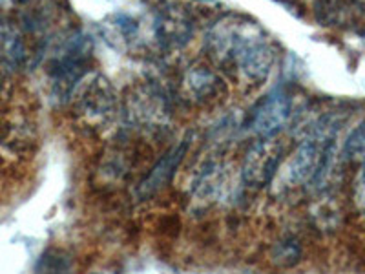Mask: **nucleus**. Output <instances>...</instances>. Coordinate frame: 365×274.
I'll return each mask as SVG.
<instances>
[{"instance_id": "1", "label": "nucleus", "mask_w": 365, "mask_h": 274, "mask_svg": "<svg viewBox=\"0 0 365 274\" xmlns=\"http://www.w3.org/2000/svg\"><path fill=\"white\" fill-rule=\"evenodd\" d=\"M207 46L225 70L236 71L254 84L269 77L276 61V50L267 35L259 26L249 21L230 19L217 22L208 31Z\"/></svg>"}, {"instance_id": "2", "label": "nucleus", "mask_w": 365, "mask_h": 274, "mask_svg": "<svg viewBox=\"0 0 365 274\" xmlns=\"http://www.w3.org/2000/svg\"><path fill=\"white\" fill-rule=\"evenodd\" d=\"M283 146L274 137H267L252 146L241 166V179L250 188H265L282 165Z\"/></svg>"}, {"instance_id": "3", "label": "nucleus", "mask_w": 365, "mask_h": 274, "mask_svg": "<svg viewBox=\"0 0 365 274\" xmlns=\"http://www.w3.org/2000/svg\"><path fill=\"white\" fill-rule=\"evenodd\" d=\"M192 34L194 22L185 9L163 8L152 17V35L161 48H181Z\"/></svg>"}, {"instance_id": "4", "label": "nucleus", "mask_w": 365, "mask_h": 274, "mask_svg": "<svg viewBox=\"0 0 365 274\" xmlns=\"http://www.w3.org/2000/svg\"><path fill=\"white\" fill-rule=\"evenodd\" d=\"M291 117V97L285 91H272L265 97L259 106L254 110L252 130L262 137H276Z\"/></svg>"}, {"instance_id": "5", "label": "nucleus", "mask_w": 365, "mask_h": 274, "mask_svg": "<svg viewBox=\"0 0 365 274\" xmlns=\"http://www.w3.org/2000/svg\"><path fill=\"white\" fill-rule=\"evenodd\" d=\"M113 104H115V99H113V91L108 81L96 77L81 91L77 99V112L88 121H101L112 113Z\"/></svg>"}, {"instance_id": "6", "label": "nucleus", "mask_w": 365, "mask_h": 274, "mask_svg": "<svg viewBox=\"0 0 365 274\" xmlns=\"http://www.w3.org/2000/svg\"><path fill=\"white\" fill-rule=\"evenodd\" d=\"M187 148L188 141H182L181 145L168 150L165 158H161L155 163L154 168L148 172V176L143 179L139 188H137V196H139L141 200H148V198H152L154 194H158L166 183L174 178L178 166L181 165V161L185 159V156H187Z\"/></svg>"}, {"instance_id": "7", "label": "nucleus", "mask_w": 365, "mask_h": 274, "mask_svg": "<svg viewBox=\"0 0 365 274\" xmlns=\"http://www.w3.org/2000/svg\"><path fill=\"white\" fill-rule=\"evenodd\" d=\"M182 84H185L188 97L195 103L216 101L225 91L223 81L220 79V75L207 66L190 68L185 75V79H182Z\"/></svg>"}, {"instance_id": "8", "label": "nucleus", "mask_w": 365, "mask_h": 274, "mask_svg": "<svg viewBox=\"0 0 365 274\" xmlns=\"http://www.w3.org/2000/svg\"><path fill=\"white\" fill-rule=\"evenodd\" d=\"M314 13L324 26H347L354 19V8L345 0H318Z\"/></svg>"}, {"instance_id": "9", "label": "nucleus", "mask_w": 365, "mask_h": 274, "mask_svg": "<svg viewBox=\"0 0 365 274\" xmlns=\"http://www.w3.org/2000/svg\"><path fill=\"white\" fill-rule=\"evenodd\" d=\"M344 158L351 163L365 161V121L349 133L344 145Z\"/></svg>"}, {"instance_id": "10", "label": "nucleus", "mask_w": 365, "mask_h": 274, "mask_svg": "<svg viewBox=\"0 0 365 274\" xmlns=\"http://www.w3.org/2000/svg\"><path fill=\"white\" fill-rule=\"evenodd\" d=\"M299 256H302V249H299L298 241L294 240L279 241L272 253V260L278 263L279 267L296 265V263L299 262Z\"/></svg>"}, {"instance_id": "11", "label": "nucleus", "mask_w": 365, "mask_h": 274, "mask_svg": "<svg viewBox=\"0 0 365 274\" xmlns=\"http://www.w3.org/2000/svg\"><path fill=\"white\" fill-rule=\"evenodd\" d=\"M354 200L358 207L365 212V161L361 163V171L358 172L356 183H354Z\"/></svg>"}]
</instances>
